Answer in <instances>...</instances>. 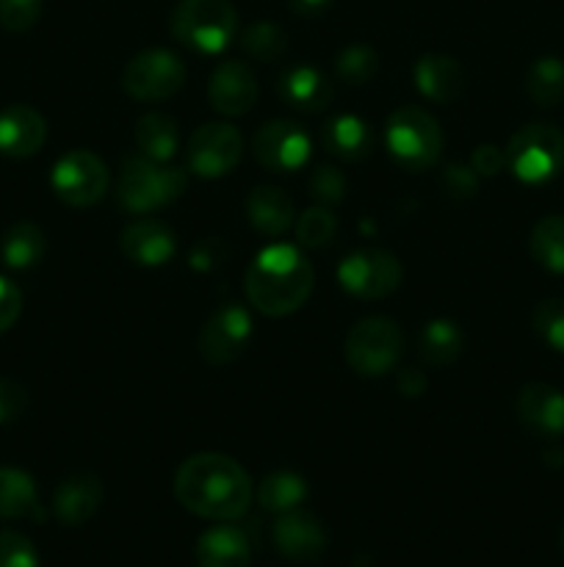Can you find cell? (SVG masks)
I'll list each match as a JSON object with an SVG mask.
<instances>
[{"mask_svg":"<svg viewBox=\"0 0 564 567\" xmlns=\"http://www.w3.org/2000/svg\"><path fill=\"white\" fill-rule=\"evenodd\" d=\"M337 280L357 299H385L401 282V264L385 249H357L341 260Z\"/></svg>","mask_w":564,"mask_h":567,"instance_id":"cell-9","label":"cell"},{"mask_svg":"<svg viewBox=\"0 0 564 567\" xmlns=\"http://www.w3.org/2000/svg\"><path fill=\"white\" fill-rule=\"evenodd\" d=\"M304 498H307V482L293 471H274L260 482L258 502L265 513L282 515L288 509H296Z\"/></svg>","mask_w":564,"mask_h":567,"instance_id":"cell-29","label":"cell"},{"mask_svg":"<svg viewBox=\"0 0 564 567\" xmlns=\"http://www.w3.org/2000/svg\"><path fill=\"white\" fill-rule=\"evenodd\" d=\"M241 48L243 53L258 61H276L285 55L288 37L274 22H252L249 28H243Z\"/></svg>","mask_w":564,"mask_h":567,"instance_id":"cell-32","label":"cell"},{"mask_svg":"<svg viewBox=\"0 0 564 567\" xmlns=\"http://www.w3.org/2000/svg\"><path fill=\"white\" fill-rule=\"evenodd\" d=\"M506 153L509 169L523 183H545L558 175L564 166V133L556 125H525L509 138Z\"/></svg>","mask_w":564,"mask_h":567,"instance_id":"cell-6","label":"cell"},{"mask_svg":"<svg viewBox=\"0 0 564 567\" xmlns=\"http://www.w3.org/2000/svg\"><path fill=\"white\" fill-rule=\"evenodd\" d=\"M186 183L182 169L142 155V158H127L122 164L116 197H119L122 208H127L130 214H149V210L175 203L186 192Z\"/></svg>","mask_w":564,"mask_h":567,"instance_id":"cell-3","label":"cell"},{"mask_svg":"<svg viewBox=\"0 0 564 567\" xmlns=\"http://www.w3.org/2000/svg\"><path fill=\"white\" fill-rule=\"evenodd\" d=\"M313 280V266L296 247L274 244L258 252L249 266L247 297L260 313L288 316L307 302Z\"/></svg>","mask_w":564,"mask_h":567,"instance_id":"cell-2","label":"cell"},{"mask_svg":"<svg viewBox=\"0 0 564 567\" xmlns=\"http://www.w3.org/2000/svg\"><path fill=\"white\" fill-rule=\"evenodd\" d=\"M247 216L254 230L276 238L293 225V203L282 188L258 186L247 197Z\"/></svg>","mask_w":564,"mask_h":567,"instance_id":"cell-22","label":"cell"},{"mask_svg":"<svg viewBox=\"0 0 564 567\" xmlns=\"http://www.w3.org/2000/svg\"><path fill=\"white\" fill-rule=\"evenodd\" d=\"M28 410V391L14 380H0V424L20 421Z\"/></svg>","mask_w":564,"mask_h":567,"instance_id":"cell-40","label":"cell"},{"mask_svg":"<svg viewBox=\"0 0 564 567\" xmlns=\"http://www.w3.org/2000/svg\"><path fill=\"white\" fill-rule=\"evenodd\" d=\"M525 94L540 109H553L564 97V61L556 55H542L525 72Z\"/></svg>","mask_w":564,"mask_h":567,"instance_id":"cell-27","label":"cell"},{"mask_svg":"<svg viewBox=\"0 0 564 567\" xmlns=\"http://www.w3.org/2000/svg\"><path fill=\"white\" fill-rule=\"evenodd\" d=\"M103 482L94 474H75L55 487L53 515L64 526H81L92 518L103 504Z\"/></svg>","mask_w":564,"mask_h":567,"instance_id":"cell-19","label":"cell"},{"mask_svg":"<svg viewBox=\"0 0 564 567\" xmlns=\"http://www.w3.org/2000/svg\"><path fill=\"white\" fill-rule=\"evenodd\" d=\"M562 548H564V529H562Z\"/></svg>","mask_w":564,"mask_h":567,"instance_id":"cell-46","label":"cell"},{"mask_svg":"<svg viewBox=\"0 0 564 567\" xmlns=\"http://www.w3.org/2000/svg\"><path fill=\"white\" fill-rule=\"evenodd\" d=\"M470 166L479 177H492L506 166V153L495 144H481V147L473 150V158H470Z\"/></svg>","mask_w":564,"mask_h":567,"instance_id":"cell-43","label":"cell"},{"mask_svg":"<svg viewBox=\"0 0 564 567\" xmlns=\"http://www.w3.org/2000/svg\"><path fill=\"white\" fill-rule=\"evenodd\" d=\"M337 221L332 216V210L326 205H315V208H307L296 221V238L302 247L307 249H321L335 238Z\"/></svg>","mask_w":564,"mask_h":567,"instance_id":"cell-34","label":"cell"},{"mask_svg":"<svg viewBox=\"0 0 564 567\" xmlns=\"http://www.w3.org/2000/svg\"><path fill=\"white\" fill-rule=\"evenodd\" d=\"M518 419L540 437H558L564 432V393L545 382H531L518 396Z\"/></svg>","mask_w":564,"mask_h":567,"instance_id":"cell-17","label":"cell"},{"mask_svg":"<svg viewBox=\"0 0 564 567\" xmlns=\"http://www.w3.org/2000/svg\"><path fill=\"white\" fill-rule=\"evenodd\" d=\"M42 0H0V25L11 33H22L36 25Z\"/></svg>","mask_w":564,"mask_h":567,"instance_id":"cell-37","label":"cell"},{"mask_svg":"<svg viewBox=\"0 0 564 567\" xmlns=\"http://www.w3.org/2000/svg\"><path fill=\"white\" fill-rule=\"evenodd\" d=\"M136 144L147 158L166 164L177 153V122L166 114H144L136 122Z\"/></svg>","mask_w":564,"mask_h":567,"instance_id":"cell-30","label":"cell"},{"mask_svg":"<svg viewBox=\"0 0 564 567\" xmlns=\"http://www.w3.org/2000/svg\"><path fill=\"white\" fill-rule=\"evenodd\" d=\"M186 83V64L164 48L144 50L127 61L122 86L136 100H166Z\"/></svg>","mask_w":564,"mask_h":567,"instance_id":"cell-8","label":"cell"},{"mask_svg":"<svg viewBox=\"0 0 564 567\" xmlns=\"http://www.w3.org/2000/svg\"><path fill=\"white\" fill-rule=\"evenodd\" d=\"M50 183L61 203L72 208H88L103 199L108 188V169L92 150H72L64 158L55 161Z\"/></svg>","mask_w":564,"mask_h":567,"instance_id":"cell-10","label":"cell"},{"mask_svg":"<svg viewBox=\"0 0 564 567\" xmlns=\"http://www.w3.org/2000/svg\"><path fill=\"white\" fill-rule=\"evenodd\" d=\"M531 255L547 271L564 275V216L553 214L536 221L534 233H531Z\"/></svg>","mask_w":564,"mask_h":567,"instance_id":"cell-31","label":"cell"},{"mask_svg":"<svg viewBox=\"0 0 564 567\" xmlns=\"http://www.w3.org/2000/svg\"><path fill=\"white\" fill-rule=\"evenodd\" d=\"M208 100L219 114L241 116L258 100V81L241 61H221L208 81Z\"/></svg>","mask_w":564,"mask_h":567,"instance_id":"cell-15","label":"cell"},{"mask_svg":"<svg viewBox=\"0 0 564 567\" xmlns=\"http://www.w3.org/2000/svg\"><path fill=\"white\" fill-rule=\"evenodd\" d=\"M379 70V55L368 44H348L337 53L335 59V72L341 81L352 83V86H363Z\"/></svg>","mask_w":564,"mask_h":567,"instance_id":"cell-33","label":"cell"},{"mask_svg":"<svg viewBox=\"0 0 564 567\" xmlns=\"http://www.w3.org/2000/svg\"><path fill=\"white\" fill-rule=\"evenodd\" d=\"M440 186L451 199H470L479 192V175L473 172V166L448 164L440 175Z\"/></svg>","mask_w":564,"mask_h":567,"instance_id":"cell-39","label":"cell"},{"mask_svg":"<svg viewBox=\"0 0 564 567\" xmlns=\"http://www.w3.org/2000/svg\"><path fill=\"white\" fill-rule=\"evenodd\" d=\"M241 133L227 122H208L188 142V166L199 177H221L241 161Z\"/></svg>","mask_w":564,"mask_h":567,"instance_id":"cell-12","label":"cell"},{"mask_svg":"<svg viewBox=\"0 0 564 567\" xmlns=\"http://www.w3.org/2000/svg\"><path fill=\"white\" fill-rule=\"evenodd\" d=\"M324 144L332 155L343 161H363L374 147L368 122L357 114H337L326 122Z\"/></svg>","mask_w":564,"mask_h":567,"instance_id":"cell-24","label":"cell"},{"mask_svg":"<svg viewBox=\"0 0 564 567\" xmlns=\"http://www.w3.org/2000/svg\"><path fill=\"white\" fill-rule=\"evenodd\" d=\"M415 83L431 103H453L464 92L468 72L451 55L426 53L415 64Z\"/></svg>","mask_w":564,"mask_h":567,"instance_id":"cell-20","label":"cell"},{"mask_svg":"<svg viewBox=\"0 0 564 567\" xmlns=\"http://www.w3.org/2000/svg\"><path fill=\"white\" fill-rule=\"evenodd\" d=\"M534 330L542 341L564 352V299H545L536 305Z\"/></svg>","mask_w":564,"mask_h":567,"instance_id":"cell-35","label":"cell"},{"mask_svg":"<svg viewBox=\"0 0 564 567\" xmlns=\"http://www.w3.org/2000/svg\"><path fill=\"white\" fill-rule=\"evenodd\" d=\"M224 260H227V244L216 236L205 238V241H199L197 247L191 249V269L213 271L219 269Z\"/></svg>","mask_w":564,"mask_h":567,"instance_id":"cell-41","label":"cell"},{"mask_svg":"<svg viewBox=\"0 0 564 567\" xmlns=\"http://www.w3.org/2000/svg\"><path fill=\"white\" fill-rule=\"evenodd\" d=\"M22 313V293L14 282L0 277V332L9 330Z\"/></svg>","mask_w":564,"mask_h":567,"instance_id":"cell-42","label":"cell"},{"mask_svg":"<svg viewBox=\"0 0 564 567\" xmlns=\"http://www.w3.org/2000/svg\"><path fill=\"white\" fill-rule=\"evenodd\" d=\"M252 153L271 172H296L310 158V136L293 120H271L254 133Z\"/></svg>","mask_w":564,"mask_h":567,"instance_id":"cell-11","label":"cell"},{"mask_svg":"<svg viewBox=\"0 0 564 567\" xmlns=\"http://www.w3.org/2000/svg\"><path fill=\"white\" fill-rule=\"evenodd\" d=\"M396 385H398V391L404 393V396L412 399V396H420V393L426 391V385H429V382H426V374H424V371L404 369V371H398Z\"/></svg>","mask_w":564,"mask_h":567,"instance_id":"cell-44","label":"cell"},{"mask_svg":"<svg viewBox=\"0 0 564 567\" xmlns=\"http://www.w3.org/2000/svg\"><path fill=\"white\" fill-rule=\"evenodd\" d=\"M0 518H33L42 520V504H39L36 485L31 476L20 468H0Z\"/></svg>","mask_w":564,"mask_h":567,"instance_id":"cell-25","label":"cell"},{"mask_svg":"<svg viewBox=\"0 0 564 567\" xmlns=\"http://www.w3.org/2000/svg\"><path fill=\"white\" fill-rule=\"evenodd\" d=\"M0 567H39L33 543L17 532L0 529Z\"/></svg>","mask_w":564,"mask_h":567,"instance_id":"cell-38","label":"cell"},{"mask_svg":"<svg viewBox=\"0 0 564 567\" xmlns=\"http://www.w3.org/2000/svg\"><path fill=\"white\" fill-rule=\"evenodd\" d=\"M48 252L44 233L33 221H17L3 236V260L11 269H31Z\"/></svg>","mask_w":564,"mask_h":567,"instance_id":"cell-28","label":"cell"},{"mask_svg":"<svg viewBox=\"0 0 564 567\" xmlns=\"http://www.w3.org/2000/svg\"><path fill=\"white\" fill-rule=\"evenodd\" d=\"M291 3V11L299 17H318L321 11L330 9L335 0H288Z\"/></svg>","mask_w":564,"mask_h":567,"instance_id":"cell-45","label":"cell"},{"mask_svg":"<svg viewBox=\"0 0 564 567\" xmlns=\"http://www.w3.org/2000/svg\"><path fill=\"white\" fill-rule=\"evenodd\" d=\"M249 338H252L249 313L238 305H227L205 321L202 332H199V354L205 358V363L227 365L241 358Z\"/></svg>","mask_w":564,"mask_h":567,"instance_id":"cell-13","label":"cell"},{"mask_svg":"<svg viewBox=\"0 0 564 567\" xmlns=\"http://www.w3.org/2000/svg\"><path fill=\"white\" fill-rule=\"evenodd\" d=\"M464 336L453 321L448 319H435L420 330L418 336V358L424 360L426 365H451L453 360L462 354Z\"/></svg>","mask_w":564,"mask_h":567,"instance_id":"cell-26","label":"cell"},{"mask_svg":"<svg viewBox=\"0 0 564 567\" xmlns=\"http://www.w3.org/2000/svg\"><path fill=\"white\" fill-rule=\"evenodd\" d=\"M274 546L291 563H315L326 548V529L313 513L288 509L274 524Z\"/></svg>","mask_w":564,"mask_h":567,"instance_id":"cell-14","label":"cell"},{"mask_svg":"<svg viewBox=\"0 0 564 567\" xmlns=\"http://www.w3.org/2000/svg\"><path fill=\"white\" fill-rule=\"evenodd\" d=\"M404 336L398 324L385 316L357 321L346 336V360L357 374L379 377L398 363Z\"/></svg>","mask_w":564,"mask_h":567,"instance_id":"cell-7","label":"cell"},{"mask_svg":"<svg viewBox=\"0 0 564 567\" xmlns=\"http://www.w3.org/2000/svg\"><path fill=\"white\" fill-rule=\"evenodd\" d=\"M48 138V122L31 105H6L0 111V155L28 158L39 153Z\"/></svg>","mask_w":564,"mask_h":567,"instance_id":"cell-16","label":"cell"},{"mask_svg":"<svg viewBox=\"0 0 564 567\" xmlns=\"http://www.w3.org/2000/svg\"><path fill=\"white\" fill-rule=\"evenodd\" d=\"M310 197L315 199L318 205H337L343 199V194H346V177H343L341 169H335V166H318V169L310 175Z\"/></svg>","mask_w":564,"mask_h":567,"instance_id":"cell-36","label":"cell"},{"mask_svg":"<svg viewBox=\"0 0 564 567\" xmlns=\"http://www.w3.org/2000/svg\"><path fill=\"white\" fill-rule=\"evenodd\" d=\"M280 97L285 100L291 109L315 114V111L330 105L332 86L315 66H291V70L282 72L280 78Z\"/></svg>","mask_w":564,"mask_h":567,"instance_id":"cell-23","label":"cell"},{"mask_svg":"<svg viewBox=\"0 0 564 567\" xmlns=\"http://www.w3.org/2000/svg\"><path fill=\"white\" fill-rule=\"evenodd\" d=\"M171 33L197 53H221L238 31L230 0H180L171 11Z\"/></svg>","mask_w":564,"mask_h":567,"instance_id":"cell-4","label":"cell"},{"mask_svg":"<svg viewBox=\"0 0 564 567\" xmlns=\"http://www.w3.org/2000/svg\"><path fill=\"white\" fill-rule=\"evenodd\" d=\"M175 496L188 513L208 520H236L254 496L247 471L227 454L202 452L177 468Z\"/></svg>","mask_w":564,"mask_h":567,"instance_id":"cell-1","label":"cell"},{"mask_svg":"<svg viewBox=\"0 0 564 567\" xmlns=\"http://www.w3.org/2000/svg\"><path fill=\"white\" fill-rule=\"evenodd\" d=\"M194 559L197 567H249L252 548L247 535L236 526H213L197 540Z\"/></svg>","mask_w":564,"mask_h":567,"instance_id":"cell-21","label":"cell"},{"mask_svg":"<svg viewBox=\"0 0 564 567\" xmlns=\"http://www.w3.org/2000/svg\"><path fill=\"white\" fill-rule=\"evenodd\" d=\"M387 150L396 158L398 166L409 172L429 169L442 150V131L426 111L415 105L393 111L387 120Z\"/></svg>","mask_w":564,"mask_h":567,"instance_id":"cell-5","label":"cell"},{"mask_svg":"<svg viewBox=\"0 0 564 567\" xmlns=\"http://www.w3.org/2000/svg\"><path fill=\"white\" fill-rule=\"evenodd\" d=\"M119 247L133 264L164 266L175 255V233L158 219H138L122 230Z\"/></svg>","mask_w":564,"mask_h":567,"instance_id":"cell-18","label":"cell"}]
</instances>
